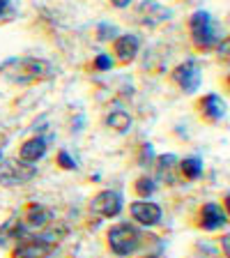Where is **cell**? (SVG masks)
Here are the masks:
<instances>
[{"mask_svg":"<svg viewBox=\"0 0 230 258\" xmlns=\"http://www.w3.org/2000/svg\"><path fill=\"white\" fill-rule=\"evenodd\" d=\"M58 74L51 60L46 58H32V55H14L0 62V76L14 86H32V83H42L51 81Z\"/></svg>","mask_w":230,"mask_h":258,"instance_id":"obj_1","label":"cell"},{"mask_svg":"<svg viewBox=\"0 0 230 258\" xmlns=\"http://www.w3.org/2000/svg\"><path fill=\"white\" fill-rule=\"evenodd\" d=\"M187 28H189V37H191V44L196 51H214L223 39H221V32L216 28V21L214 16L209 14L207 10H196L187 21Z\"/></svg>","mask_w":230,"mask_h":258,"instance_id":"obj_2","label":"cell"},{"mask_svg":"<svg viewBox=\"0 0 230 258\" xmlns=\"http://www.w3.org/2000/svg\"><path fill=\"white\" fill-rule=\"evenodd\" d=\"M108 249L115 256H131L136 253V249L140 247V233L134 224L129 221H120V224L111 226V231L106 235Z\"/></svg>","mask_w":230,"mask_h":258,"instance_id":"obj_3","label":"cell"},{"mask_svg":"<svg viewBox=\"0 0 230 258\" xmlns=\"http://www.w3.org/2000/svg\"><path fill=\"white\" fill-rule=\"evenodd\" d=\"M171 81L184 95H196L200 83H203V70H200V64L196 60H184V62L173 67Z\"/></svg>","mask_w":230,"mask_h":258,"instance_id":"obj_4","label":"cell"},{"mask_svg":"<svg viewBox=\"0 0 230 258\" xmlns=\"http://www.w3.org/2000/svg\"><path fill=\"white\" fill-rule=\"evenodd\" d=\"M37 175L35 164H26L19 157L16 159H3L0 161V184L3 187H16V184H26Z\"/></svg>","mask_w":230,"mask_h":258,"instance_id":"obj_5","label":"cell"},{"mask_svg":"<svg viewBox=\"0 0 230 258\" xmlns=\"http://www.w3.org/2000/svg\"><path fill=\"white\" fill-rule=\"evenodd\" d=\"M124 210V196L118 189H104L90 201V212L104 219H115Z\"/></svg>","mask_w":230,"mask_h":258,"instance_id":"obj_6","label":"cell"},{"mask_svg":"<svg viewBox=\"0 0 230 258\" xmlns=\"http://www.w3.org/2000/svg\"><path fill=\"white\" fill-rule=\"evenodd\" d=\"M55 249V242L48 237H32V235H21L16 240L14 247V258H48Z\"/></svg>","mask_w":230,"mask_h":258,"instance_id":"obj_7","label":"cell"},{"mask_svg":"<svg viewBox=\"0 0 230 258\" xmlns=\"http://www.w3.org/2000/svg\"><path fill=\"white\" fill-rule=\"evenodd\" d=\"M198 113L200 118L209 124H219L221 120H225V113H228V104L221 95L216 92H207L198 99Z\"/></svg>","mask_w":230,"mask_h":258,"instance_id":"obj_8","label":"cell"},{"mask_svg":"<svg viewBox=\"0 0 230 258\" xmlns=\"http://www.w3.org/2000/svg\"><path fill=\"white\" fill-rule=\"evenodd\" d=\"M129 212H131V219L136 224L145 226V228L157 226L161 221V217H164L161 205L152 203V201H134V203H129Z\"/></svg>","mask_w":230,"mask_h":258,"instance_id":"obj_9","label":"cell"},{"mask_svg":"<svg viewBox=\"0 0 230 258\" xmlns=\"http://www.w3.org/2000/svg\"><path fill=\"white\" fill-rule=\"evenodd\" d=\"M140 53V39L134 32H124L113 39V55L118 58V62L127 64L131 60H136V55Z\"/></svg>","mask_w":230,"mask_h":258,"instance_id":"obj_10","label":"cell"},{"mask_svg":"<svg viewBox=\"0 0 230 258\" xmlns=\"http://www.w3.org/2000/svg\"><path fill=\"white\" fill-rule=\"evenodd\" d=\"M228 224V215L225 210L216 203H205L200 208V228L203 231H219V228H225Z\"/></svg>","mask_w":230,"mask_h":258,"instance_id":"obj_11","label":"cell"},{"mask_svg":"<svg viewBox=\"0 0 230 258\" xmlns=\"http://www.w3.org/2000/svg\"><path fill=\"white\" fill-rule=\"evenodd\" d=\"M46 155V141L42 136H32V139L23 141L19 148V159L26 164H37L39 159H44Z\"/></svg>","mask_w":230,"mask_h":258,"instance_id":"obj_12","label":"cell"},{"mask_svg":"<svg viewBox=\"0 0 230 258\" xmlns=\"http://www.w3.org/2000/svg\"><path fill=\"white\" fill-rule=\"evenodd\" d=\"M106 124L118 134H127L131 129V113L124 111V108H111L106 113Z\"/></svg>","mask_w":230,"mask_h":258,"instance_id":"obj_13","label":"cell"},{"mask_svg":"<svg viewBox=\"0 0 230 258\" xmlns=\"http://www.w3.org/2000/svg\"><path fill=\"white\" fill-rule=\"evenodd\" d=\"M53 219V212L42 203H28L26 210V224L28 226H46Z\"/></svg>","mask_w":230,"mask_h":258,"instance_id":"obj_14","label":"cell"},{"mask_svg":"<svg viewBox=\"0 0 230 258\" xmlns=\"http://www.w3.org/2000/svg\"><path fill=\"white\" fill-rule=\"evenodd\" d=\"M177 171H180V175L184 177V180H198L200 175H203V159L200 157H187V159L177 161Z\"/></svg>","mask_w":230,"mask_h":258,"instance_id":"obj_15","label":"cell"},{"mask_svg":"<svg viewBox=\"0 0 230 258\" xmlns=\"http://www.w3.org/2000/svg\"><path fill=\"white\" fill-rule=\"evenodd\" d=\"M155 166H157V175H159L161 180L173 182L171 171H173V166H177V157L175 155H161V157H157Z\"/></svg>","mask_w":230,"mask_h":258,"instance_id":"obj_16","label":"cell"},{"mask_svg":"<svg viewBox=\"0 0 230 258\" xmlns=\"http://www.w3.org/2000/svg\"><path fill=\"white\" fill-rule=\"evenodd\" d=\"M134 189H136V194H138L143 201H147V196H152V194L157 191V182L152 180V177H147V175H140L138 180L134 182Z\"/></svg>","mask_w":230,"mask_h":258,"instance_id":"obj_17","label":"cell"},{"mask_svg":"<svg viewBox=\"0 0 230 258\" xmlns=\"http://www.w3.org/2000/svg\"><path fill=\"white\" fill-rule=\"evenodd\" d=\"M118 37V30L113 26H108V23H99L97 26V39L99 42H111V39Z\"/></svg>","mask_w":230,"mask_h":258,"instance_id":"obj_18","label":"cell"},{"mask_svg":"<svg viewBox=\"0 0 230 258\" xmlns=\"http://www.w3.org/2000/svg\"><path fill=\"white\" fill-rule=\"evenodd\" d=\"M113 64H115V60H113L108 53H99L95 60H92V67H95L97 72H108V70H113Z\"/></svg>","mask_w":230,"mask_h":258,"instance_id":"obj_19","label":"cell"},{"mask_svg":"<svg viewBox=\"0 0 230 258\" xmlns=\"http://www.w3.org/2000/svg\"><path fill=\"white\" fill-rule=\"evenodd\" d=\"M55 161H58V166H60V168H64V171H74V168H76V161L71 159L69 152H67V150H60V152H58V157H55Z\"/></svg>","mask_w":230,"mask_h":258,"instance_id":"obj_20","label":"cell"},{"mask_svg":"<svg viewBox=\"0 0 230 258\" xmlns=\"http://www.w3.org/2000/svg\"><path fill=\"white\" fill-rule=\"evenodd\" d=\"M12 10V0H0V19H5Z\"/></svg>","mask_w":230,"mask_h":258,"instance_id":"obj_21","label":"cell"},{"mask_svg":"<svg viewBox=\"0 0 230 258\" xmlns=\"http://www.w3.org/2000/svg\"><path fill=\"white\" fill-rule=\"evenodd\" d=\"M108 3H111L113 7H118V10H124V7H129L134 0H108Z\"/></svg>","mask_w":230,"mask_h":258,"instance_id":"obj_22","label":"cell"},{"mask_svg":"<svg viewBox=\"0 0 230 258\" xmlns=\"http://www.w3.org/2000/svg\"><path fill=\"white\" fill-rule=\"evenodd\" d=\"M223 256L228 258V235H223Z\"/></svg>","mask_w":230,"mask_h":258,"instance_id":"obj_23","label":"cell"},{"mask_svg":"<svg viewBox=\"0 0 230 258\" xmlns=\"http://www.w3.org/2000/svg\"><path fill=\"white\" fill-rule=\"evenodd\" d=\"M143 258H157V256H143Z\"/></svg>","mask_w":230,"mask_h":258,"instance_id":"obj_24","label":"cell"},{"mask_svg":"<svg viewBox=\"0 0 230 258\" xmlns=\"http://www.w3.org/2000/svg\"><path fill=\"white\" fill-rule=\"evenodd\" d=\"M0 161H3V152H0Z\"/></svg>","mask_w":230,"mask_h":258,"instance_id":"obj_25","label":"cell"}]
</instances>
